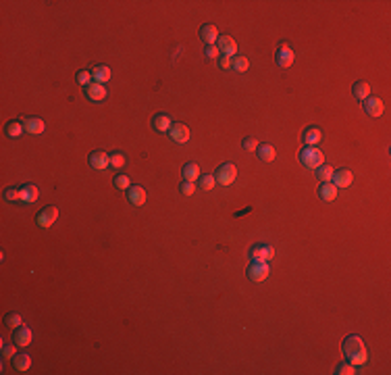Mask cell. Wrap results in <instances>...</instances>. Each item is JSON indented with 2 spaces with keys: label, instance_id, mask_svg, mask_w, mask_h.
Instances as JSON below:
<instances>
[{
  "label": "cell",
  "instance_id": "30bf717a",
  "mask_svg": "<svg viewBox=\"0 0 391 375\" xmlns=\"http://www.w3.org/2000/svg\"><path fill=\"white\" fill-rule=\"evenodd\" d=\"M169 138L173 140L175 144H185L187 140H189V130H187V125H183V123H173V127L169 130Z\"/></svg>",
  "mask_w": 391,
  "mask_h": 375
},
{
  "label": "cell",
  "instance_id": "d590c367",
  "mask_svg": "<svg viewBox=\"0 0 391 375\" xmlns=\"http://www.w3.org/2000/svg\"><path fill=\"white\" fill-rule=\"evenodd\" d=\"M115 186L119 188V190H129V188H131V184H129V178H127V175H123V173H119L115 178Z\"/></svg>",
  "mask_w": 391,
  "mask_h": 375
},
{
  "label": "cell",
  "instance_id": "44dd1931",
  "mask_svg": "<svg viewBox=\"0 0 391 375\" xmlns=\"http://www.w3.org/2000/svg\"><path fill=\"white\" fill-rule=\"evenodd\" d=\"M302 140H304L306 146H316L323 140V134H321L318 127H306L304 134H302Z\"/></svg>",
  "mask_w": 391,
  "mask_h": 375
},
{
  "label": "cell",
  "instance_id": "603a6c76",
  "mask_svg": "<svg viewBox=\"0 0 391 375\" xmlns=\"http://www.w3.org/2000/svg\"><path fill=\"white\" fill-rule=\"evenodd\" d=\"M258 159L262 161V163H270V161H275V157H277V150H275V146H270V144H262V146H258Z\"/></svg>",
  "mask_w": 391,
  "mask_h": 375
},
{
  "label": "cell",
  "instance_id": "836d02e7",
  "mask_svg": "<svg viewBox=\"0 0 391 375\" xmlns=\"http://www.w3.org/2000/svg\"><path fill=\"white\" fill-rule=\"evenodd\" d=\"M4 200L21 202V190H19V188H6V190H4Z\"/></svg>",
  "mask_w": 391,
  "mask_h": 375
},
{
  "label": "cell",
  "instance_id": "ac0fdd59",
  "mask_svg": "<svg viewBox=\"0 0 391 375\" xmlns=\"http://www.w3.org/2000/svg\"><path fill=\"white\" fill-rule=\"evenodd\" d=\"M200 38L206 42V46L217 44V40H219V29L212 25V23H206V25L200 27Z\"/></svg>",
  "mask_w": 391,
  "mask_h": 375
},
{
  "label": "cell",
  "instance_id": "ab89813d",
  "mask_svg": "<svg viewBox=\"0 0 391 375\" xmlns=\"http://www.w3.org/2000/svg\"><path fill=\"white\" fill-rule=\"evenodd\" d=\"M231 65H233V58L231 56H221L219 58V67L221 69H231Z\"/></svg>",
  "mask_w": 391,
  "mask_h": 375
},
{
  "label": "cell",
  "instance_id": "4fadbf2b",
  "mask_svg": "<svg viewBox=\"0 0 391 375\" xmlns=\"http://www.w3.org/2000/svg\"><path fill=\"white\" fill-rule=\"evenodd\" d=\"M23 127H25L27 134L40 136L46 130V123H44V119H40V117H25V119H23Z\"/></svg>",
  "mask_w": 391,
  "mask_h": 375
},
{
  "label": "cell",
  "instance_id": "60d3db41",
  "mask_svg": "<svg viewBox=\"0 0 391 375\" xmlns=\"http://www.w3.org/2000/svg\"><path fill=\"white\" fill-rule=\"evenodd\" d=\"M219 48H217V44H212V46H206V56L208 58H219Z\"/></svg>",
  "mask_w": 391,
  "mask_h": 375
},
{
  "label": "cell",
  "instance_id": "8fae6325",
  "mask_svg": "<svg viewBox=\"0 0 391 375\" xmlns=\"http://www.w3.org/2000/svg\"><path fill=\"white\" fill-rule=\"evenodd\" d=\"M146 198H148V194H146V190L141 186H131L127 190V200H129V204H133V206L146 204Z\"/></svg>",
  "mask_w": 391,
  "mask_h": 375
},
{
  "label": "cell",
  "instance_id": "7c38bea8",
  "mask_svg": "<svg viewBox=\"0 0 391 375\" xmlns=\"http://www.w3.org/2000/svg\"><path fill=\"white\" fill-rule=\"evenodd\" d=\"M109 165H111V161H109V155H106L104 150H94L92 155H90V167H92V169L104 171Z\"/></svg>",
  "mask_w": 391,
  "mask_h": 375
},
{
  "label": "cell",
  "instance_id": "f35d334b",
  "mask_svg": "<svg viewBox=\"0 0 391 375\" xmlns=\"http://www.w3.org/2000/svg\"><path fill=\"white\" fill-rule=\"evenodd\" d=\"M17 346V344H15ZM13 344H6V346H2V357L4 359H15V355H17V348H15Z\"/></svg>",
  "mask_w": 391,
  "mask_h": 375
},
{
  "label": "cell",
  "instance_id": "7a4b0ae2",
  "mask_svg": "<svg viewBox=\"0 0 391 375\" xmlns=\"http://www.w3.org/2000/svg\"><path fill=\"white\" fill-rule=\"evenodd\" d=\"M298 159H300L302 165H304L306 169H310V171H316L321 165H325V155H323V152L318 150L316 146H304V148L300 150Z\"/></svg>",
  "mask_w": 391,
  "mask_h": 375
},
{
  "label": "cell",
  "instance_id": "e575fe53",
  "mask_svg": "<svg viewBox=\"0 0 391 375\" xmlns=\"http://www.w3.org/2000/svg\"><path fill=\"white\" fill-rule=\"evenodd\" d=\"M335 373L337 375H354V373H356V369H354L352 363H341V365L335 367Z\"/></svg>",
  "mask_w": 391,
  "mask_h": 375
},
{
  "label": "cell",
  "instance_id": "1f68e13d",
  "mask_svg": "<svg viewBox=\"0 0 391 375\" xmlns=\"http://www.w3.org/2000/svg\"><path fill=\"white\" fill-rule=\"evenodd\" d=\"M333 173H335V169L331 165H321L316 169V178L321 182H331V180H333Z\"/></svg>",
  "mask_w": 391,
  "mask_h": 375
},
{
  "label": "cell",
  "instance_id": "6da1fadb",
  "mask_svg": "<svg viewBox=\"0 0 391 375\" xmlns=\"http://www.w3.org/2000/svg\"><path fill=\"white\" fill-rule=\"evenodd\" d=\"M341 348H343V355H346L348 363H352L354 367H356V365H366V361H369V353H366V346L362 342V338L352 334V336H348L346 340H343Z\"/></svg>",
  "mask_w": 391,
  "mask_h": 375
},
{
  "label": "cell",
  "instance_id": "3957f363",
  "mask_svg": "<svg viewBox=\"0 0 391 375\" xmlns=\"http://www.w3.org/2000/svg\"><path fill=\"white\" fill-rule=\"evenodd\" d=\"M235 178H238V167H235L233 163H223L215 173V180L221 186H231L235 182Z\"/></svg>",
  "mask_w": 391,
  "mask_h": 375
},
{
  "label": "cell",
  "instance_id": "4dcf8cb0",
  "mask_svg": "<svg viewBox=\"0 0 391 375\" xmlns=\"http://www.w3.org/2000/svg\"><path fill=\"white\" fill-rule=\"evenodd\" d=\"M75 79H77V84H79L81 88H88V86L92 84V81H94L92 71H88V69H79L77 75H75Z\"/></svg>",
  "mask_w": 391,
  "mask_h": 375
},
{
  "label": "cell",
  "instance_id": "ffe728a7",
  "mask_svg": "<svg viewBox=\"0 0 391 375\" xmlns=\"http://www.w3.org/2000/svg\"><path fill=\"white\" fill-rule=\"evenodd\" d=\"M21 190V202H35L38 200V196H40V190H38V186H33V184H25V186H21L19 188Z\"/></svg>",
  "mask_w": 391,
  "mask_h": 375
},
{
  "label": "cell",
  "instance_id": "52a82bcc",
  "mask_svg": "<svg viewBox=\"0 0 391 375\" xmlns=\"http://www.w3.org/2000/svg\"><path fill=\"white\" fill-rule=\"evenodd\" d=\"M217 48L223 56H238V42H235L231 36H219L217 40Z\"/></svg>",
  "mask_w": 391,
  "mask_h": 375
},
{
  "label": "cell",
  "instance_id": "74e56055",
  "mask_svg": "<svg viewBox=\"0 0 391 375\" xmlns=\"http://www.w3.org/2000/svg\"><path fill=\"white\" fill-rule=\"evenodd\" d=\"M179 192H181L183 196H192V194L196 192V184H194V182H183V184L179 186Z\"/></svg>",
  "mask_w": 391,
  "mask_h": 375
},
{
  "label": "cell",
  "instance_id": "8992f818",
  "mask_svg": "<svg viewBox=\"0 0 391 375\" xmlns=\"http://www.w3.org/2000/svg\"><path fill=\"white\" fill-rule=\"evenodd\" d=\"M250 256H252V261H270L272 256H275V248H272L270 244H254L252 248H250Z\"/></svg>",
  "mask_w": 391,
  "mask_h": 375
},
{
  "label": "cell",
  "instance_id": "5b68a950",
  "mask_svg": "<svg viewBox=\"0 0 391 375\" xmlns=\"http://www.w3.org/2000/svg\"><path fill=\"white\" fill-rule=\"evenodd\" d=\"M56 219H58V208L56 206H44L40 213H38V217H35V221H38V225L42 229L52 227Z\"/></svg>",
  "mask_w": 391,
  "mask_h": 375
},
{
  "label": "cell",
  "instance_id": "9c48e42d",
  "mask_svg": "<svg viewBox=\"0 0 391 375\" xmlns=\"http://www.w3.org/2000/svg\"><path fill=\"white\" fill-rule=\"evenodd\" d=\"M152 127L156 130L158 134H169V130L173 127V117L171 115H167V113H158V115H154V119H152Z\"/></svg>",
  "mask_w": 391,
  "mask_h": 375
},
{
  "label": "cell",
  "instance_id": "2e32d148",
  "mask_svg": "<svg viewBox=\"0 0 391 375\" xmlns=\"http://www.w3.org/2000/svg\"><path fill=\"white\" fill-rule=\"evenodd\" d=\"M337 190L339 188H335L333 182H323L321 188H318V196H321L323 202H333L337 198Z\"/></svg>",
  "mask_w": 391,
  "mask_h": 375
},
{
  "label": "cell",
  "instance_id": "7402d4cb",
  "mask_svg": "<svg viewBox=\"0 0 391 375\" xmlns=\"http://www.w3.org/2000/svg\"><path fill=\"white\" fill-rule=\"evenodd\" d=\"M92 77H94V81H98V84H106L111 77H113V73H111V67L109 65H96L92 69Z\"/></svg>",
  "mask_w": 391,
  "mask_h": 375
},
{
  "label": "cell",
  "instance_id": "277c9868",
  "mask_svg": "<svg viewBox=\"0 0 391 375\" xmlns=\"http://www.w3.org/2000/svg\"><path fill=\"white\" fill-rule=\"evenodd\" d=\"M270 275V267L266 261H252V265L248 267V277H250L252 281H264L266 277Z\"/></svg>",
  "mask_w": 391,
  "mask_h": 375
},
{
  "label": "cell",
  "instance_id": "5bb4252c",
  "mask_svg": "<svg viewBox=\"0 0 391 375\" xmlns=\"http://www.w3.org/2000/svg\"><path fill=\"white\" fill-rule=\"evenodd\" d=\"M364 111L369 113L371 117H381V115H383V111H385L383 100L379 98V96H369V98L364 100Z\"/></svg>",
  "mask_w": 391,
  "mask_h": 375
},
{
  "label": "cell",
  "instance_id": "d6a6232c",
  "mask_svg": "<svg viewBox=\"0 0 391 375\" xmlns=\"http://www.w3.org/2000/svg\"><path fill=\"white\" fill-rule=\"evenodd\" d=\"M215 184H217L215 175H200V180H198V188H200V190H204V192L212 190V188H215Z\"/></svg>",
  "mask_w": 391,
  "mask_h": 375
},
{
  "label": "cell",
  "instance_id": "9a60e30c",
  "mask_svg": "<svg viewBox=\"0 0 391 375\" xmlns=\"http://www.w3.org/2000/svg\"><path fill=\"white\" fill-rule=\"evenodd\" d=\"M335 184V188H350L352 186V182H354V175H352V171L350 169H337L335 173H333V180H331Z\"/></svg>",
  "mask_w": 391,
  "mask_h": 375
},
{
  "label": "cell",
  "instance_id": "ba28073f",
  "mask_svg": "<svg viewBox=\"0 0 391 375\" xmlns=\"http://www.w3.org/2000/svg\"><path fill=\"white\" fill-rule=\"evenodd\" d=\"M277 65L279 67H283V69H287V67H291L293 65V58H295V52L289 48L287 44H279V48H277Z\"/></svg>",
  "mask_w": 391,
  "mask_h": 375
},
{
  "label": "cell",
  "instance_id": "4316f807",
  "mask_svg": "<svg viewBox=\"0 0 391 375\" xmlns=\"http://www.w3.org/2000/svg\"><path fill=\"white\" fill-rule=\"evenodd\" d=\"M4 132H6L8 138H19L23 132H25V127H23V121H8Z\"/></svg>",
  "mask_w": 391,
  "mask_h": 375
},
{
  "label": "cell",
  "instance_id": "83f0119b",
  "mask_svg": "<svg viewBox=\"0 0 391 375\" xmlns=\"http://www.w3.org/2000/svg\"><path fill=\"white\" fill-rule=\"evenodd\" d=\"M109 161H111V167L113 169H123L125 167V155L121 150H115L109 155Z\"/></svg>",
  "mask_w": 391,
  "mask_h": 375
},
{
  "label": "cell",
  "instance_id": "f546056e",
  "mask_svg": "<svg viewBox=\"0 0 391 375\" xmlns=\"http://www.w3.org/2000/svg\"><path fill=\"white\" fill-rule=\"evenodd\" d=\"M4 325L8 327V330H19V327L23 325V319L19 313H8L4 317Z\"/></svg>",
  "mask_w": 391,
  "mask_h": 375
},
{
  "label": "cell",
  "instance_id": "e0dca14e",
  "mask_svg": "<svg viewBox=\"0 0 391 375\" xmlns=\"http://www.w3.org/2000/svg\"><path fill=\"white\" fill-rule=\"evenodd\" d=\"M84 92H86V96H88L90 100H94V102H98V100H104V98H106V88H104L102 84H98V81H92L88 88H84Z\"/></svg>",
  "mask_w": 391,
  "mask_h": 375
},
{
  "label": "cell",
  "instance_id": "f1b7e54d",
  "mask_svg": "<svg viewBox=\"0 0 391 375\" xmlns=\"http://www.w3.org/2000/svg\"><path fill=\"white\" fill-rule=\"evenodd\" d=\"M231 69H233V71H238V73H246L248 69H250V61H248L246 56H233Z\"/></svg>",
  "mask_w": 391,
  "mask_h": 375
},
{
  "label": "cell",
  "instance_id": "d4e9b609",
  "mask_svg": "<svg viewBox=\"0 0 391 375\" xmlns=\"http://www.w3.org/2000/svg\"><path fill=\"white\" fill-rule=\"evenodd\" d=\"M354 96H356L360 102L366 100L371 96V86L366 84V81H356V84H354Z\"/></svg>",
  "mask_w": 391,
  "mask_h": 375
},
{
  "label": "cell",
  "instance_id": "cb8c5ba5",
  "mask_svg": "<svg viewBox=\"0 0 391 375\" xmlns=\"http://www.w3.org/2000/svg\"><path fill=\"white\" fill-rule=\"evenodd\" d=\"M200 165L198 163H187V165L183 167V180L185 182H194L196 184V180H200Z\"/></svg>",
  "mask_w": 391,
  "mask_h": 375
},
{
  "label": "cell",
  "instance_id": "484cf974",
  "mask_svg": "<svg viewBox=\"0 0 391 375\" xmlns=\"http://www.w3.org/2000/svg\"><path fill=\"white\" fill-rule=\"evenodd\" d=\"M13 367L17 369V371H29V367H31V357L29 355H15V359H13Z\"/></svg>",
  "mask_w": 391,
  "mask_h": 375
},
{
  "label": "cell",
  "instance_id": "d6986e66",
  "mask_svg": "<svg viewBox=\"0 0 391 375\" xmlns=\"http://www.w3.org/2000/svg\"><path fill=\"white\" fill-rule=\"evenodd\" d=\"M31 340H33V334H31V330L29 327H19V330L15 332V336H13V342L17 344V346H21V348H25V346H29L31 344Z\"/></svg>",
  "mask_w": 391,
  "mask_h": 375
},
{
  "label": "cell",
  "instance_id": "8d00e7d4",
  "mask_svg": "<svg viewBox=\"0 0 391 375\" xmlns=\"http://www.w3.org/2000/svg\"><path fill=\"white\" fill-rule=\"evenodd\" d=\"M242 146H244V150H248V152H256L260 144H258L256 138H246L244 142H242Z\"/></svg>",
  "mask_w": 391,
  "mask_h": 375
}]
</instances>
